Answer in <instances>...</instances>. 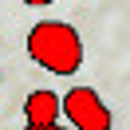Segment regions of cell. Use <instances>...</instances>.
<instances>
[{
	"label": "cell",
	"mask_w": 130,
	"mask_h": 130,
	"mask_svg": "<svg viewBox=\"0 0 130 130\" xmlns=\"http://www.w3.org/2000/svg\"><path fill=\"white\" fill-rule=\"evenodd\" d=\"M28 55L51 75H75L83 67V36L63 20H40L28 32Z\"/></svg>",
	"instance_id": "6da1fadb"
},
{
	"label": "cell",
	"mask_w": 130,
	"mask_h": 130,
	"mask_svg": "<svg viewBox=\"0 0 130 130\" xmlns=\"http://www.w3.org/2000/svg\"><path fill=\"white\" fill-rule=\"evenodd\" d=\"M63 118L71 122L75 130H110L114 126V114L110 106L99 99V91L91 87H71L63 95Z\"/></svg>",
	"instance_id": "7a4b0ae2"
},
{
	"label": "cell",
	"mask_w": 130,
	"mask_h": 130,
	"mask_svg": "<svg viewBox=\"0 0 130 130\" xmlns=\"http://www.w3.org/2000/svg\"><path fill=\"white\" fill-rule=\"evenodd\" d=\"M59 110H63V103H59L55 91H32L24 103V118L32 122V126H47V122H59Z\"/></svg>",
	"instance_id": "3957f363"
},
{
	"label": "cell",
	"mask_w": 130,
	"mask_h": 130,
	"mask_svg": "<svg viewBox=\"0 0 130 130\" xmlns=\"http://www.w3.org/2000/svg\"><path fill=\"white\" fill-rule=\"evenodd\" d=\"M24 130H75V126H59V122H47V126H32V122H28Z\"/></svg>",
	"instance_id": "277c9868"
},
{
	"label": "cell",
	"mask_w": 130,
	"mask_h": 130,
	"mask_svg": "<svg viewBox=\"0 0 130 130\" xmlns=\"http://www.w3.org/2000/svg\"><path fill=\"white\" fill-rule=\"evenodd\" d=\"M24 4H36V8H43V4H55V0H24Z\"/></svg>",
	"instance_id": "5b68a950"
},
{
	"label": "cell",
	"mask_w": 130,
	"mask_h": 130,
	"mask_svg": "<svg viewBox=\"0 0 130 130\" xmlns=\"http://www.w3.org/2000/svg\"><path fill=\"white\" fill-rule=\"evenodd\" d=\"M0 79H4V75H0Z\"/></svg>",
	"instance_id": "8992f818"
}]
</instances>
